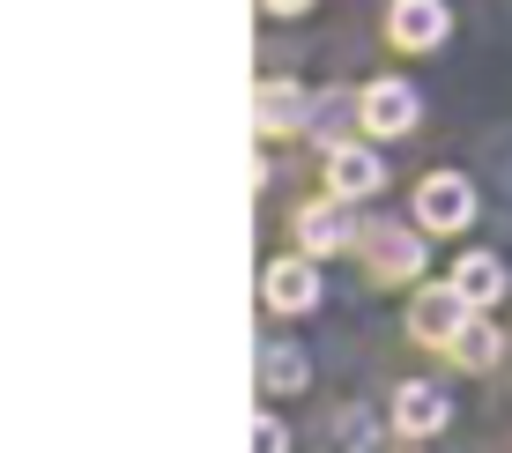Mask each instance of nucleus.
<instances>
[{
  "mask_svg": "<svg viewBox=\"0 0 512 453\" xmlns=\"http://www.w3.org/2000/svg\"><path fill=\"white\" fill-rule=\"evenodd\" d=\"M416 216H423V231H461V223L475 216L468 179L461 171H431V179L416 186Z\"/></svg>",
  "mask_w": 512,
  "mask_h": 453,
  "instance_id": "nucleus-1",
  "label": "nucleus"
},
{
  "mask_svg": "<svg viewBox=\"0 0 512 453\" xmlns=\"http://www.w3.org/2000/svg\"><path fill=\"white\" fill-rule=\"evenodd\" d=\"M409 327H416L423 342H446V350H453V342H461V327H468V298H461L453 283H446V290H416Z\"/></svg>",
  "mask_w": 512,
  "mask_h": 453,
  "instance_id": "nucleus-2",
  "label": "nucleus"
},
{
  "mask_svg": "<svg viewBox=\"0 0 512 453\" xmlns=\"http://www.w3.org/2000/svg\"><path fill=\"white\" fill-rule=\"evenodd\" d=\"M386 30H394V45L401 52H431V45H446V0H394V15H386Z\"/></svg>",
  "mask_w": 512,
  "mask_h": 453,
  "instance_id": "nucleus-3",
  "label": "nucleus"
},
{
  "mask_svg": "<svg viewBox=\"0 0 512 453\" xmlns=\"http://www.w3.org/2000/svg\"><path fill=\"white\" fill-rule=\"evenodd\" d=\"M364 260H372V275L409 283V275L423 268V238L416 231H394V223H372V231H364Z\"/></svg>",
  "mask_w": 512,
  "mask_h": 453,
  "instance_id": "nucleus-4",
  "label": "nucleus"
},
{
  "mask_svg": "<svg viewBox=\"0 0 512 453\" xmlns=\"http://www.w3.org/2000/svg\"><path fill=\"white\" fill-rule=\"evenodd\" d=\"M379 186H386V171H379L372 149H327V194L334 201H364Z\"/></svg>",
  "mask_w": 512,
  "mask_h": 453,
  "instance_id": "nucleus-5",
  "label": "nucleus"
},
{
  "mask_svg": "<svg viewBox=\"0 0 512 453\" xmlns=\"http://www.w3.org/2000/svg\"><path fill=\"white\" fill-rule=\"evenodd\" d=\"M446 394L431 387V379H409V387L394 394V431H409V439H431V431H446Z\"/></svg>",
  "mask_w": 512,
  "mask_h": 453,
  "instance_id": "nucleus-6",
  "label": "nucleus"
},
{
  "mask_svg": "<svg viewBox=\"0 0 512 453\" xmlns=\"http://www.w3.org/2000/svg\"><path fill=\"white\" fill-rule=\"evenodd\" d=\"M364 127L372 134H409L416 127V90L409 82H372V90H364Z\"/></svg>",
  "mask_w": 512,
  "mask_h": 453,
  "instance_id": "nucleus-7",
  "label": "nucleus"
},
{
  "mask_svg": "<svg viewBox=\"0 0 512 453\" xmlns=\"http://www.w3.org/2000/svg\"><path fill=\"white\" fill-rule=\"evenodd\" d=\"M260 298H268L275 312H312L320 283H312V268H305V260H275V268L260 275Z\"/></svg>",
  "mask_w": 512,
  "mask_h": 453,
  "instance_id": "nucleus-8",
  "label": "nucleus"
},
{
  "mask_svg": "<svg viewBox=\"0 0 512 453\" xmlns=\"http://www.w3.org/2000/svg\"><path fill=\"white\" fill-rule=\"evenodd\" d=\"M297 238H305V253H342L349 238H357V223L334 201H312V208H297Z\"/></svg>",
  "mask_w": 512,
  "mask_h": 453,
  "instance_id": "nucleus-9",
  "label": "nucleus"
},
{
  "mask_svg": "<svg viewBox=\"0 0 512 453\" xmlns=\"http://www.w3.org/2000/svg\"><path fill=\"white\" fill-rule=\"evenodd\" d=\"M253 119H260V134H290L297 119H305V90H297V82H260Z\"/></svg>",
  "mask_w": 512,
  "mask_h": 453,
  "instance_id": "nucleus-10",
  "label": "nucleus"
},
{
  "mask_svg": "<svg viewBox=\"0 0 512 453\" xmlns=\"http://www.w3.org/2000/svg\"><path fill=\"white\" fill-rule=\"evenodd\" d=\"M305 379H312V364H305L297 342H268V350H260V387L268 394H297Z\"/></svg>",
  "mask_w": 512,
  "mask_h": 453,
  "instance_id": "nucleus-11",
  "label": "nucleus"
},
{
  "mask_svg": "<svg viewBox=\"0 0 512 453\" xmlns=\"http://www.w3.org/2000/svg\"><path fill=\"white\" fill-rule=\"evenodd\" d=\"M453 290H461L468 305H490V298H498V290H505V268H498V260H490V253H468L461 268H453Z\"/></svg>",
  "mask_w": 512,
  "mask_h": 453,
  "instance_id": "nucleus-12",
  "label": "nucleus"
},
{
  "mask_svg": "<svg viewBox=\"0 0 512 453\" xmlns=\"http://www.w3.org/2000/svg\"><path fill=\"white\" fill-rule=\"evenodd\" d=\"M498 350H505V342L490 335L483 320H468V327H461V342H453V357H461L468 372H490V364H498Z\"/></svg>",
  "mask_w": 512,
  "mask_h": 453,
  "instance_id": "nucleus-13",
  "label": "nucleus"
},
{
  "mask_svg": "<svg viewBox=\"0 0 512 453\" xmlns=\"http://www.w3.org/2000/svg\"><path fill=\"white\" fill-rule=\"evenodd\" d=\"M253 453H290V431L275 416H253Z\"/></svg>",
  "mask_w": 512,
  "mask_h": 453,
  "instance_id": "nucleus-14",
  "label": "nucleus"
},
{
  "mask_svg": "<svg viewBox=\"0 0 512 453\" xmlns=\"http://www.w3.org/2000/svg\"><path fill=\"white\" fill-rule=\"evenodd\" d=\"M268 8H275V15H297V8H305V0H268Z\"/></svg>",
  "mask_w": 512,
  "mask_h": 453,
  "instance_id": "nucleus-15",
  "label": "nucleus"
}]
</instances>
